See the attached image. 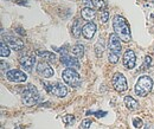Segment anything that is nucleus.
<instances>
[{"instance_id":"nucleus-9","label":"nucleus","mask_w":154,"mask_h":129,"mask_svg":"<svg viewBox=\"0 0 154 129\" xmlns=\"http://www.w3.org/2000/svg\"><path fill=\"white\" fill-rule=\"evenodd\" d=\"M36 70H37V74L40 75L44 78H50V77H52L55 75L54 69L46 62H39L38 64H37Z\"/></svg>"},{"instance_id":"nucleus-14","label":"nucleus","mask_w":154,"mask_h":129,"mask_svg":"<svg viewBox=\"0 0 154 129\" xmlns=\"http://www.w3.org/2000/svg\"><path fill=\"white\" fill-rule=\"evenodd\" d=\"M96 32V25L93 23V21H88L85 25H83V29H82V35L85 39H91L94 37Z\"/></svg>"},{"instance_id":"nucleus-5","label":"nucleus","mask_w":154,"mask_h":129,"mask_svg":"<svg viewBox=\"0 0 154 129\" xmlns=\"http://www.w3.org/2000/svg\"><path fill=\"white\" fill-rule=\"evenodd\" d=\"M62 78L63 81L71 88H78L81 84H82V78L81 76L77 74L76 70L74 69H65L63 72H62Z\"/></svg>"},{"instance_id":"nucleus-18","label":"nucleus","mask_w":154,"mask_h":129,"mask_svg":"<svg viewBox=\"0 0 154 129\" xmlns=\"http://www.w3.org/2000/svg\"><path fill=\"white\" fill-rule=\"evenodd\" d=\"M72 55L77 57V58H82L84 55V46L82 44H76L72 48Z\"/></svg>"},{"instance_id":"nucleus-4","label":"nucleus","mask_w":154,"mask_h":129,"mask_svg":"<svg viewBox=\"0 0 154 129\" xmlns=\"http://www.w3.org/2000/svg\"><path fill=\"white\" fill-rule=\"evenodd\" d=\"M38 101H39L38 90L32 84L26 85V88L24 89V91L21 94V102L25 106H27V107H32V106L37 104Z\"/></svg>"},{"instance_id":"nucleus-24","label":"nucleus","mask_w":154,"mask_h":129,"mask_svg":"<svg viewBox=\"0 0 154 129\" xmlns=\"http://www.w3.org/2000/svg\"><path fill=\"white\" fill-rule=\"evenodd\" d=\"M63 121H64L66 124H72V123L75 122V117H74L72 115H66V116L63 117Z\"/></svg>"},{"instance_id":"nucleus-22","label":"nucleus","mask_w":154,"mask_h":129,"mask_svg":"<svg viewBox=\"0 0 154 129\" xmlns=\"http://www.w3.org/2000/svg\"><path fill=\"white\" fill-rule=\"evenodd\" d=\"M108 20H109V12L107 10H102L101 11V21L103 24H106Z\"/></svg>"},{"instance_id":"nucleus-2","label":"nucleus","mask_w":154,"mask_h":129,"mask_svg":"<svg viewBox=\"0 0 154 129\" xmlns=\"http://www.w3.org/2000/svg\"><path fill=\"white\" fill-rule=\"evenodd\" d=\"M108 50H109V56L108 60L112 64H115L119 62V58L121 55V39L116 33H110L109 36V43H108Z\"/></svg>"},{"instance_id":"nucleus-1","label":"nucleus","mask_w":154,"mask_h":129,"mask_svg":"<svg viewBox=\"0 0 154 129\" xmlns=\"http://www.w3.org/2000/svg\"><path fill=\"white\" fill-rule=\"evenodd\" d=\"M113 29L115 31V33L119 36V38L125 41L128 43L131 41L132 36H131V27L127 23V20L121 17V16H115L113 18Z\"/></svg>"},{"instance_id":"nucleus-10","label":"nucleus","mask_w":154,"mask_h":129,"mask_svg":"<svg viewBox=\"0 0 154 129\" xmlns=\"http://www.w3.org/2000/svg\"><path fill=\"white\" fill-rule=\"evenodd\" d=\"M60 62L69 69H74V70H78L81 68V64L78 62L77 57H71L68 55H62L60 57Z\"/></svg>"},{"instance_id":"nucleus-19","label":"nucleus","mask_w":154,"mask_h":129,"mask_svg":"<svg viewBox=\"0 0 154 129\" xmlns=\"http://www.w3.org/2000/svg\"><path fill=\"white\" fill-rule=\"evenodd\" d=\"M36 55L43 57L45 60H49V62H54V60L56 59L55 54H52V52H48V51H37Z\"/></svg>"},{"instance_id":"nucleus-23","label":"nucleus","mask_w":154,"mask_h":129,"mask_svg":"<svg viewBox=\"0 0 154 129\" xmlns=\"http://www.w3.org/2000/svg\"><path fill=\"white\" fill-rule=\"evenodd\" d=\"M90 126H91V120L85 118V120L82 121V123H81V126H79V129H89Z\"/></svg>"},{"instance_id":"nucleus-7","label":"nucleus","mask_w":154,"mask_h":129,"mask_svg":"<svg viewBox=\"0 0 154 129\" xmlns=\"http://www.w3.org/2000/svg\"><path fill=\"white\" fill-rule=\"evenodd\" d=\"M112 83H113V87L117 92H123L128 89V85H127V81H126V77L121 72H116L113 76V79H112Z\"/></svg>"},{"instance_id":"nucleus-20","label":"nucleus","mask_w":154,"mask_h":129,"mask_svg":"<svg viewBox=\"0 0 154 129\" xmlns=\"http://www.w3.org/2000/svg\"><path fill=\"white\" fill-rule=\"evenodd\" d=\"M82 29H83V26L81 25V21L79 20H75V23L72 24V35L75 37H79V35L82 32Z\"/></svg>"},{"instance_id":"nucleus-8","label":"nucleus","mask_w":154,"mask_h":129,"mask_svg":"<svg viewBox=\"0 0 154 129\" xmlns=\"http://www.w3.org/2000/svg\"><path fill=\"white\" fill-rule=\"evenodd\" d=\"M5 76L7 78V81L13 82V83H23V82H26V79H27L26 74L20 70H17V69H12V70L7 71Z\"/></svg>"},{"instance_id":"nucleus-3","label":"nucleus","mask_w":154,"mask_h":129,"mask_svg":"<svg viewBox=\"0 0 154 129\" xmlns=\"http://www.w3.org/2000/svg\"><path fill=\"white\" fill-rule=\"evenodd\" d=\"M153 88V79L149 76H141L139 77L136 84H135V94L137 96L145 97L146 95H148Z\"/></svg>"},{"instance_id":"nucleus-11","label":"nucleus","mask_w":154,"mask_h":129,"mask_svg":"<svg viewBox=\"0 0 154 129\" xmlns=\"http://www.w3.org/2000/svg\"><path fill=\"white\" fill-rule=\"evenodd\" d=\"M4 40L8 45V48L12 49V50H14V51H19V50H21L24 48L23 40L19 39V38L14 37V36H6Z\"/></svg>"},{"instance_id":"nucleus-6","label":"nucleus","mask_w":154,"mask_h":129,"mask_svg":"<svg viewBox=\"0 0 154 129\" xmlns=\"http://www.w3.org/2000/svg\"><path fill=\"white\" fill-rule=\"evenodd\" d=\"M43 85H44L45 90L49 92V94H51V95H54V96H57L59 98L65 97L66 94H68L66 87H65L64 84L59 83V82L48 83V82H44V81H43Z\"/></svg>"},{"instance_id":"nucleus-27","label":"nucleus","mask_w":154,"mask_h":129,"mask_svg":"<svg viewBox=\"0 0 154 129\" xmlns=\"http://www.w3.org/2000/svg\"><path fill=\"white\" fill-rule=\"evenodd\" d=\"M145 129H154V128L152 127V124H146V127H145Z\"/></svg>"},{"instance_id":"nucleus-13","label":"nucleus","mask_w":154,"mask_h":129,"mask_svg":"<svg viewBox=\"0 0 154 129\" xmlns=\"http://www.w3.org/2000/svg\"><path fill=\"white\" fill-rule=\"evenodd\" d=\"M19 63H20V65L23 66L24 70H26L27 72H30V71H32V66H33L35 63H36V58L32 57V56L24 55L19 58Z\"/></svg>"},{"instance_id":"nucleus-12","label":"nucleus","mask_w":154,"mask_h":129,"mask_svg":"<svg viewBox=\"0 0 154 129\" xmlns=\"http://www.w3.org/2000/svg\"><path fill=\"white\" fill-rule=\"evenodd\" d=\"M136 63V56H135L133 50H127L123 55V65L126 66V69L132 70L135 66Z\"/></svg>"},{"instance_id":"nucleus-25","label":"nucleus","mask_w":154,"mask_h":129,"mask_svg":"<svg viewBox=\"0 0 154 129\" xmlns=\"http://www.w3.org/2000/svg\"><path fill=\"white\" fill-rule=\"evenodd\" d=\"M133 124H134L135 128H141V127L143 126V123H142V120H141V118H137V117L133 120Z\"/></svg>"},{"instance_id":"nucleus-26","label":"nucleus","mask_w":154,"mask_h":129,"mask_svg":"<svg viewBox=\"0 0 154 129\" xmlns=\"http://www.w3.org/2000/svg\"><path fill=\"white\" fill-rule=\"evenodd\" d=\"M102 54H103V45L100 48V43H97V45H96V56H97V57H101V56H102Z\"/></svg>"},{"instance_id":"nucleus-15","label":"nucleus","mask_w":154,"mask_h":129,"mask_svg":"<svg viewBox=\"0 0 154 129\" xmlns=\"http://www.w3.org/2000/svg\"><path fill=\"white\" fill-rule=\"evenodd\" d=\"M87 7L94 10H106V2L103 0H84Z\"/></svg>"},{"instance_id":"nucleus-17","label":"nucleus","mask_w":154,"mask_h":129,"mask_svg":"<svg viewBox=\"0 0 154 129\" xmlns=\"http://www.w3.org/2000/svg\"><path fill=\"white\" fill-rule=\"evenodd\" d=\"M125 104H126V107L129 109V110H135V109H137V107H139V103H137V101L134 100L132 96H126L125 97Z\"/></svg>"},{"instance_id":"nucleus-28","label":"nucleus","mask_w":154,"mask_h":129,"mask_svg":"<svg viewBox=\"0 0 154 129\" xmlns=\"http://www.w3.org/2000/svg\"><path fill=\"white\" fill-rule=\"evenodd\" d=\"M23 1H24V0H23Z\"/></svg>"},{"instance_id":"nucleus-21","label":"nucleus","mask_w":154,"mask_h":129,"mask_svg":"<svg viewBox=\"0 0 154 129\" xmlns=\"http://www.w3.org/2000/svg\"><path fill=\"white\" fill-rule=\"evenodd\" d=\"M0 56L2 57V58H5V57H8L10 56V48H8V45L5 43V40L2 39L1 40V49H0Z\"/></svg>"},{"instance_id":"nucleus-16","label":"nucleus","mask_w":154,"mask_h":129,"mask_svg":"<svg viewBox=\"0 0 154 129\" xmlns=\"http://www.w3.org/2000/svg\"><path fill=\"white\" fill-rule=\"evenodd\" d=\"M81 14H82V18L87 21H91L93 19L96 17V11L94 8H90V7H84L82 11H81Z\"/></svg>"}]
</instances>
